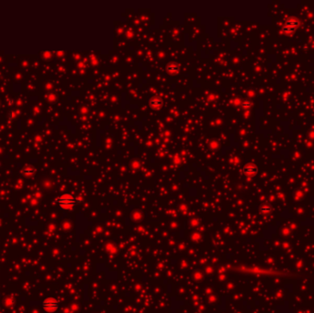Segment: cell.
Returning <instances> with one entry per match:
<instances>
[{
	"mask_svg": "<svg viewBox=\"0 0 314 313\" xmlns=\"http://www.w3.org/2000/svg\"><path fill=\"white\" fill-rule=\"evenodd\" d=\"M42 307L45 310V311L48 313H53L58 310V302L52 298H48L43 301Z\"/></svg>",
	"mask_w": 314,
	"mask_h": 313,
	"instance_id": "7a4b0ae2",
	"label": "cell"
},
{
	"mask_svg": "<svg viewBox=\"0 0 314 313\" xmlns=\"http://www.w3.org/2000/svg\"><path fill=\"white\" fill-rule=\"evenodd\" d=\"M167 71L170 74H177L179 71V66L177 63H170L167 66Z\"/></svg>",
	"mask_w": 314,
	"mask_h": 313,
	"instance_id": "5b68a950",
	"label": "cell"
},
{
	"mask_svg": "<svg viewBox=\"0 0 314 313\" xmlns=\"http://www.w3.org/2000/svg\"><path fill=\"white\" fill-rule=\"evenodd\" d=\"M150 105L155 107V108H159L162 105H163V101L160 98H157V97H155L153 98H151L150 100Z\"/></svg>",
	"mask_w": 314,
	"mask_h": 313,
	"instance_id": "3957f363",
	"label": "cell"
},
{
	"mask_svg": "<svg viewBox=\"0 0 314 313\" xmlns=\"http://www.w3.org/2000/svg\"><path fill=\"white\" fill-rule=\"evenodd\" d=\"M243 172L245 174H247V175H254V174H255L257 172V169H256L255 166H254L252 164H249V165H247V166H245L243 168Z\"/></svg>",
	"mask_w": 314,
	"mask_h": 313,
	"instance_id": "277c9868",
	"label": "cell"
},
{
	"mask_svg": "<svg viewBox=\"0 0 314 313\" xmlns=\"http://www.w3.org/2000/svg\"><path fill=\"white\" fill-rule=\"evenodd\" d=\"M56 202L62 209H65V210H72L75 208V206L77 204L78 200H77V198H74L71 195L64 194V195L59 197L56 199Z\"/></svg>",
	"mask_w": 314,
	"mask_h": 313,
	"instance_id": "6da1fadb",
	"label": "cell"
},
{
	"mask_svg": "<svg viewBox=\"0 0 314 313\" xmlns=\"http://www.w3.org/2000/svg\"><path fill=\"white\" fill-rule=\"evenodd\" d=\"M260 210H261V212L263 214H268V213L271 212V208L268 207V206H263L261 209H260Z\"/></svg>",
	"mask_w": 314,
	"mask_h": 313,
	"instance_id": "8992f818",
	"label": "cell"
}]
</instances>
